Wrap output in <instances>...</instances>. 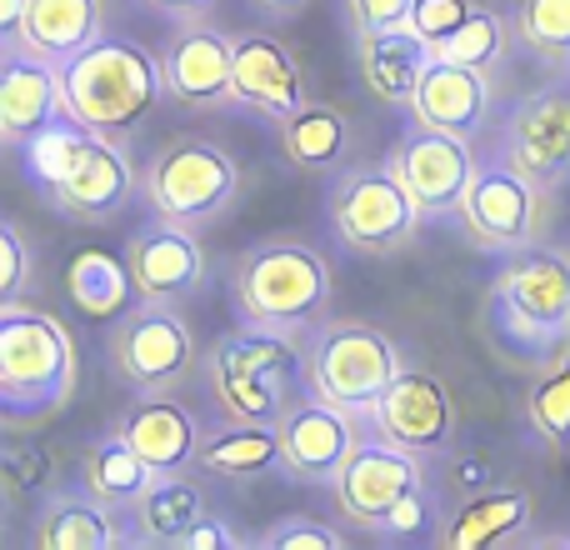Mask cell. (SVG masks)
Wrapping results in <instances>:
<instances>
[{"label":"cell","instance_id":"obj_1","mask_svg":"<svg viewBox=\"0 0 570 550\" xmlns=\"http://www.w3.org/2000/svg\"><path fill=\"white\" fill-rule=\"evenodd\" d=\"M200 371L230 421L281 425L311 395V331L240 321L210 341Z\"/></svg>","mask_w":570,"mask_h":550},{"label":"cell","instance_id":"obj_2","mask_svg":"<svg viewBox=\"0 0 570 550\" xmlns=\"http://www.w3.org/2000/svg\"><path fill=\"white\" fill-rule=\"evenodd\" d=\"M76 341L40 305H0V421L10 431L40 425L76 395Z\"/></svg>","mask_w":570,"mask_h":550},{"label":"cell","instance_id":"obj_3","mask_svg":"<svg viewBox=\"0 0 570 550\" xmlns=\"http://www.w3.org/2000/svg\"><path fill=\"white\" fill-rule=\"evenodd\" d=\"M60 90H66V110L80 126L130 146V136L146 126L150 110L166 96V66L136 40L100 36L70 66H60Z\"/></svg>","mask_w":570,"mask_h":550},{"label":"cell","instance_id":"obj_4","mask_svg":"<svg viewBox=\"0 0 570 550\" xmlns=\"http://www.w3.org/2000/svg\"><path fill=\"white\" fill-rule=\"evenodd\" d=\"M491 335L515 361L546 365L570 345V256L525 246L491 281Z\"/></svg>","mask_w":570,"mask_h":550},{"label":"cell","instance_id":"obj_5","mask_svg":"<svg viewBox=\"0 0 570 550\" xmlns=\"http://www.w3.org/2000/svg\"><path fill=\"white\" fill-rule=\"evenodd\" d=\"M246 196V170L226 146L200 136H170L140 170V200L150 216L186 230H210Z\"/></svg>","mask_w":570,"mask_h":550},{"label":"cell","instance_id":"obj_6","mask_svg":"<svg viewBox=\"0 0 570 550\" xmlns=\"http://www.w3.org/2000/svg\"><path fill=\"white\" fill-rule=\"evenodd\" d=\"M331 261L305 240H261L230 261V301L240 321L315 331L331 311Z\"/></svg>","mask_w":570,"mask_h":550},{"label":"cell","instance_id":"obj_7","mask_svg":"<svg viewBox=\"0 0 570 550\" xmlns=\"http://www.w3.org/2000/svg\"><path fill=\"white\" fill-rule=\"evenodd\" d=\"M405 351L365 321H321L311 331V395L371 421L381 395L405 371Z\"/></svg>","mask_w":570,"mask_h":550},{"label":"cell","instance_id":"obj_8","mask_svg":"<svg viewBox=\"0 0 570 550\" xmlns=\"http://www.w3.org/2000/svg\"><path fill=\"white\" fill-rule=\"evenodd\" d=\"M331 230L351 256H395L421 236V206L391 166H345L325 190Z\"/></svg>","mask_w":570,"mask_h":550},{"label":"cell","instance_id":"obj_9","mask_svg":"<svg viewBox=\"0 0 570 550\" xmlns=\"http://www.w3.org/2000/svg\"><path fill=\"white\" fill-rule=\"evenodd\" d=\"M106 361L130 391H176L196 375L200 351L176 305L136 301L106 335Z\"/></svg>","mask_w":570,"mask_h":550},{"label":"cell","instance_id":"obj_10","mask_svg":"<svg viewBox=\"0 0 570 550\" xmlns=\"http://www.w3.org/2000/svg\"><path fill=\"white\" fill-rule=\"evenodd\" d=\"M461 226L475 251L485 256H515V251L535 246L546 226V186L511 166V160L491 156L475 166L471 186L461 200Z\"/></svg>","mask_w":570,"mask_h":550},{"label":"cell","instance_id":"obj_11","mask_svg":"<svg viewBox=\"0 0 570 550\" xmlns=\"http://www.w3.org/2000/svg\"><path fill=\"white\" fill-rule=\"evenodd\" d=\"M425 485V461L405 445L385 441L381 431L361 435L351 451V461L335 475V511L365 536H381V526L391 521V511L405 501L411 491Z\"/></svg>","mask_w":570,"mask_h":550},{"label":"cell","instance_id":"obj_12","mask_svg":"<svg viewBox=\"0 0 570 550\" xmlns=\"http://www.w3.org/2000/svg\"><path fill=\"white\" fill-rule=\"evenodd\" d=\"M385 166L401 176V186L415 196L425 220H445L461 210L465 186L475 176V146L465 136H451V130H435L425 120L411 116V126L401 130V140L391 146Z\"/></svg>","mask_w":570,"mask_h":550},{"label":"cell","instance_id":"obj_13","mask_svg":"<svg viewBox=\"0 0 570 550\" xmlns=\"http://www.w3.org/2000/svg\"><path fill=\"white\" fill-rule=\"evenodd\" d=\"M501 160L535 186L556 190L570 176V76L521 96L501 120Z\"/></svg>","mask_w":570,"mask_h":550},{"label":"cell","instance_id":"obj_14","mask_svg":"<svg viewBox=\"0 0 570 550\" xmlns=\"http://www.w3.org/2000/svg\"><path fill=\"white\" fill-rule=\"evenodd\" d=\"M371 425L385 441L415 451L421 461H445V455L455 451V435H461V415H455V401H451V391H445V381L421 371V365H405V371L395 375V385L371 411Z\"/></svg>","mask_w":570,"mask_h":550},{"label":"cell","instance_id":"obj_15","mask_svg":"<svg viewBox=\"0 0 570 550\" xmlns=\"http://www.w3.org/2000/svg\"><path fill=\"white\" fill-rule=\"evenodd\" d=\"M160 66H166V96L180 110L210 116V110L236 106V40L226 30L206 20H176Z\"/></svg>","mask_w":570,"mask_h":550},{"label":"cell","instance_id":"obj_16","mask_svg":"<svg viewBox=\"0 0 570 550\" xmlns=\"http://www.w3.org/2000/svg\"><path fill=\"white\" fill-rule=\"evenodd\" d=\"M126 266H130L140 301L186 305L206 291V246H200V230L170 226L160 216H150L140 230H130Z\"/></svg>","mask_w":570,"mask_h":550},{"label":"cell","instance_id":"obj_17","mask_svg":"<svg viewBox=\"0 0 570 550\" xmlns=\"http://www.w3.org/2000/svg\"><path fill=\"white\" fill-rule=\"evenodd\" d=\"M361 415L341 411V405L321 401V395H305L291 415L276 425L281 435V471L295 485H335L341 465L351 461L355 441H361Z\"/></svg>","mask_w":570,"mask_h":550},{"label":"cell","instance_id":"obj_18","mask_svg":"<svg viewBox=\"0 0 570 550\" xmlns=\"http://www.w3.org/2000/svg\"><path fill=\"white\" fill-rule=\"evenodd\" d=\"M140 196V170L130 160L126 140L90 136V146L76 156V166L46 190V200L70 220H110Z\"/></svg>","mask_w":570,"mask_h":550},{"label":"cell","instance_id":"obj_19","mask_svg":"<svg viewBox=\"0 0 570 550\" xmlns=\"http://www.w3.org/2000/svg\"><path fill=\"white\" fill-rule=\"evenodd\" d=\"M116 431L146 455V465L156 475L200 465V435L206 431L186 405L170 401V391H136L126 401V411L116 415Z\"/></svg>","mask_w":570,"mask_h":550},{"label":"cell","instance_id":"obj_20","mask_svg":"<svg viewBox=\"0 0 570 550\" xmlns=\"http://www.w3.org/2000/svg\"><path fill=\"white\" fill-rule=\"evenodd\" d=\"M305 70L295 50L271 30L236 36V106L266 120H285L305 106Z\"/></svg>","mask_w":570,"mask_h":550},{"label":"cell","instance_id":"obj_21","mask_svg":"<svg viewBox=\"0 0 570 550\" xmlns=\"http://www.w3.org/2000/svg\"><path fill=\"white\" fill-rule=\"evenodd\" d=\"M491 106H495V86L485 70L435 56L431 66H425L421 86H415L411 116L425 120V126H435V130H451V136L475 140L485 130V120H491Z\"/></svg>","mask_w":570,"mask_h":550},{"label":"cell","instance_id":"obj_22","mask_svg":"<svg viewBox=\"0 0 570 550\" xmlns=\"http://www.w3.org/2000/svg\"><path fill=\"white\" fill-rule=\"evenodd\" d=\"M60 110H66L60 66L20 46H0V136H6V146L20 150Z\"/></svg>","mask_w":570,"mask_h":550},{"label":"cell","instance_id":"obj_23","mask_svg":"<svg viewBox=\"0 0 570 550\" xmlns=\"http://www.w3.org/2000/svg\"><path fill=\"white\" fill-rule=\"evenodd\" d=\"M30 541L40 550H110V546H130V531L116 505H106L80 481L66 485V491H50L40 501L36 521H30Z\"/></svg>","mask_w":570,"mask_h":550},{"label":"cell","instance_id":"obj_24","mask_svg":"<svg viewBox=\"0 0 570 550\" xmlns=\"http://www.w3.org/2000/svg\"><path fill=\"white\" fill-rule=\"evenodd\" d=\"M435 60L431 40L411 26H391V30H355V70H361L365 90L381 106L411 110L415 86H421L425 66Z\"/></svg>","mask_w":570,"mask_h":550},{"label":"cell","instance_id":"obj_25","mask_svg":"<svg viewBox=\"0 0 570 550\" xmlns=\"http://www.w3.org/2000/svg\"><path fill=\"white\" fill-rule=\"evenodd\" d=\"M100 36H106V6L100 0H30L20 30L0 46H20L30 56L50 60V66H70Z\"/></svg>","mask_w":570,"mask_h":550},{"label":"cell","instance_id":"obj_26","mask_svg":"<svg viewBox=\"0 0 570 550\" xmlns=\"http://www.w3.org/2000/svg\"><path fill=\"white\" fill-rule=\"evenodd\" d=\"M276 130H281V156L301 176H335V170L351 166L355 126L331 100H305L295 116L276 120Z\"/></svg>","mask_w":570,"mask_h":550},{"label":"cell","instance_id":"obj_27","mask_svg":"<svg viewBox=\"0 0 570 550\" xmlns=\"http://www.w3.org/2000/svg\"><path fill=\"white\" fill-rule=\"evenodd\" d=\"M531 526V495L525 491H501V485H485V491L465 495L441 526V550H485L515 541V536Z\"/></svg>","mask_w":570,"mask_h":550},{"label":"cell","instance_id":"obj_28","mask_svg":"<svg viewBox=\"0 0 570 550\" xmlns=\"http://www.w3.org/2000/svg\"><path fill=\"white\" fill-rule=\"evenodd\" d=\"M130 546H180L186 531L196 521L210 515V501L186 471H170V475H156L150 491L130 505Z\"/></svg>","mask_w":570,"mask_h":550},{"label":"cell","instance_id":"obj_29","mask_svg":"<svg viewBox=\"0 0 570 550\" xmlns=\"http://www.w3.org/2000/svg\"><path fill=\"white\" fill-rule=\"evenodd\" d=\"M80 481H86V491H96L106 505L130 511V505L150 491L156 471H150L146 455H140L136 445L116 431V425H110V431L96 435V441L86 445V455H80Z\"/></svg>","mask_w":570,"mask_h":550},{"label":"cell","instance_id":"obj_30","mask_svg":"<svg viewBox=\"0 0 570 550\" xmlns=\"http://www.w3.org/2000/svg\"><path fill=\"white\" fill-rule=\"evenodd\" d=\"M281 465V435L276 425H246V421H220L200 435V471L220 475V481H250Z\"/></svg>","mask_w":570,"mask_h":550},{"label":"cell","instance_id":"obj_31","mask_svg":"<svg viewBox=\"0 0 570 550\" xmlns=\"http://www.w3.org/2000/svg\"><path fill=\"white\" fill-rule=\"evenodd\" d=\"M66 295L76 301V311L96 315V321H110V315L130 311V295H136V281H130V266L106 251H80L66 266Z\"/></svg>","mask_w":570,"mask_h":550},{"label":"cell","instance_id":"obj_32","mask_svg":"<svg viewBox=\"0 0 570 550\" xmlns=\"http://www.w3.org/2000/svg\"><path fill=\"white\" fill-rule=\"evenodd\" d=\"M525 421L546 451L570 455V345L541 365L535 385L525 391Z\"/></svg>","mask_w":570,"mask_h":550},{"label":"cell","instance_id":"obj_33","mask_svg":"<svg viewBox=\"0 0 570 550\" xmlns=\"http://www.w3.org/2000/svg\"><path fill=\"white\" fill-rule=\"evenodd\" d=\"M511 40H515V26L501 10L475 6L471 16H465V26L451 30L445 40H435L431 50L441 60H461V66H475V70H485V76H495V70L505 66V56H511Z\"/></svg>","mask_w":570,"mask_h":550},{"label":"cell","instance_id":"obj_34","mask_svg":"<svg viewBox=\"0 0 570 550\" xmlns=\"http://www.w3.org/2000/svg\"><path fill=\"white\" fill-rule=\"evenodd\" d=\"M511 26L531 56L570 66V0H515Z\"/></svg>","mask_w":570,"mask_h":550},{"label":"cell","instance_id":"obj_35","mask_svg":"<svg viewBox=\"0 0 570 550\" xmlns=\"http://www.w3.org/2000/svg\"><path fill=\"white\" fill-rule=\"evenodd\" d=\"M256 546L261 550H345V536L335 526L315 521V515H291V521L271 526Z\"/></svg>","mask_w":570,"mask_h":550},{"label":"cell","instance_id":"obj_36","mask_svg":"<svg viewBox=\"0 0 570 550\" xmlns=\"http://www.w3.org/2000/svg\"><path fill=\"white\" fill-rule=\"evenodd\" d=\"M431 536H441V526H435V495H431V485H421V491H411L391 511V521L381 526V541H431Z\"/></svg>","mask_w":570,"mask_h":550},{"label":"cell","instance_id":"obj_37","mask_svg":"<svg viewBox=\"0 0 570 550\" xmlns=\"http://www.w3.org/2000/svg\"><path fill=\"white\" fill-rule=\"evenodd\" d=\"M0 465H6V485L10 491H40V485L50 481V455L40 451V445H30V441H20V435H10L6 441V451H0Z\"/></svg>","mask_w":570,"mask_h":550},{"label":"cell","instance_id":"obj_38","mask_svg":"<svg viewBox=\"0 0 570 550\" xmlns=\"http://www.w3.org/2000/svg\"><path fill=\"white\" fill-rule=\"evenodd\" d=\"M475 10V0H415L411 6V30H421L425 40H445L451 30L465 26V16Z\"/></svg>","mask_w":570,"mask_h":550},{"label":"cell","instance_id":"obj_39","mask_svg":"<svg viewBox=\"0 0 570 550\" xmlns=\"http://www.w3.org/2000/svg\"><path fill=\"white\" fill-rule=\"evenodd\" d=\"M0 251H6V271H0V301H16V295L26 291V281H30V246H26V236H20L16 220H6V226H0Z\"/></svg>","mask_w":570,"mask_h":550},{"label":"cell","instance_id":"obj_40","mask_svg":"<svg viewBox=\"0 0 570 550\" xmlns=\"http://www.w3.org/2000/svg\"><path fill=\"white\" fill-rule=\"evenodd\" d=\"M411 6L415 0H345V16L355 30H391L411 26Z\"/></svg>","mask_w":570,"mask_h":550},{"label":"cell","instance_id":"obj_41","mask_svg":"<svg viewBox=\"0 0 570 550\" xmlns=\"http://www.w3.org/2000/svg\"><path fill=\"white\" fill-rule=\"evenodd\" d=\"M180 550H240V536L230 531L226 521H220L216 511L206 515V521H196L186 531V541H180Z\"/></svg>","mask_w":570,"mask_h":550},{"label":"cell","instance_id":"obj_42","mask_svg":"<svg viewBox=\"0 0 570 550\" xmlns=\"http://www.w3.org/2000/svg\"><path fill=\"white\" fill-rule=\"evenodd\" d=\"M140 6H150L156 16H170V20H206L216 0H140Z\"/></svg>","mask_w":570,"mask_h":550},{"label":"cell","instance_id":"obj_43","mask_svg":"<svg viewBox=\"0 0 570 550\" xmlns=\"http://www.w3.org/2000/svg\"><path fill=\"white\" fill-rule=\"evenodd\" d=\"M315 0H250V10H256V16H266V20H301L305 10H311Z\"/></svg>","mask_w":570,"mask_h":550},{"label":"cell","instance_id":"obj_44","mask_svg":"<svg viewBox=\"0 0 570 550\" xmlns=\"http://www.w3.org/2000/svg\"><path fill=\"white\" fill-rule=\"evenodd\" d=\"M26 6H30V0H0V40H10L20 30V20H26Z\"/></svg>","mask_w":570,"mask_h":550},{"label":"cell","instance_id":"obj_45","mask_svg":"<svg viewBox=\"0 0 570 550\" xmlns=\"http://www.w3.org/2000/svg\"><path fill=\"white\" fill-rule=\"evenodd\" d=\"M566 541H570V536H566Z\"/></svg>","mask_w":570,"mask_h":550}]
</instances>
